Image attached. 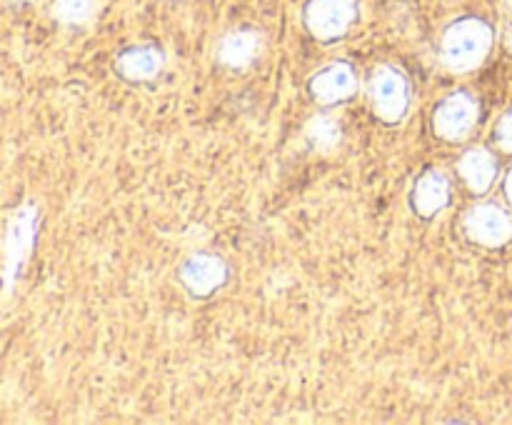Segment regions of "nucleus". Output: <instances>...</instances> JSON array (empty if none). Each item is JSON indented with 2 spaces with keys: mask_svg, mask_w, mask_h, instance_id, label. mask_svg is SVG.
<instances>
[{
  "mask_svg": "<svg viewBox=\"0 0 512 425\" xmlns=\"http://www.w3.org/2000/svg\"><path fill=\"white\" fill-rule=\"evenodd\" d=\"M358 18L355 0H310L305 8V23L320 40L340 38Z\"/></svg>",
  "mask_w": 512,
  "mask_h": 425,
  "instance_id": "nucleus-3",
  "label": "nucleus"
},
{
  "mask_svg": "<svg viewBox=\"0 0 512 425\" xmlns=\"http://www.w3.org/2000/svg\"><path fill=\"white\" fill-rule=\"evenodd\" d=\"M495 173H498V163H495L493 153H488L485 148L468 150L460 160V175L475 193H485L493 185Z\"/></svg>",
  "mask_w": 512,
  "mask_h": 425,
  "instance_id": "nucleus-12",
  "label": "nucleus"
},
{
  "mask_svg": "<svg viewBox=\"0 0 512 425\" xmlns=\"http://www.w3.org/2000/svg\"><path fill=\"white\" fill-rule=\"evenodd\" d=\"M503 3H505V8L512 10V0H503Z\"/></svg>",
  "mask_w": 512,
  "mask_h": 425,
  "instance_id": "nucleus-18",
  "label": "nucleus"
},
{
  "mask_svg": "<svg viewBox=\"0 0 512 425\" xmlns=\"http://www.w3.org/2000/svg\"><path fill=\"white\" fill-rule=\"evenodd\" d=\"M180 280H183V285L190 293L205 298V295L218 290L228 280V268L215 255L198 253L185 260L183 268H180Z\"/></svg>",
  "mask_w": 512,
  "mask_h": 425,
  "instance_id": "nucleus-6",
  "label": "nucleus"
},
{
  "mask_svg": "<svg viewBox=\"0 0 512 425\" xmlns=\"http://www.w3.org/2000/svg\"><path fill=\"white\" fill-rule=\"evenodd\" d=\"M505 45L512 50V18L508 20V25H505Z\"/></svg>",
  "mask_w": 512,
  "mask_h": 425,
  "instance_id": "nucleus-16",
  "label": "nucleus"
},
{
  "mask_svg": "<svg viewBox=\"0 0 512 425\" xmlns=\"http://www.w3.org/2000/svg\"><path fill=\"white\" fill-rule=\"evenodd\" d=\"M370 95H373L375 113L385 123H398L405 118L410 105V88L408 80L400 70L390 68V65H380L373 73V83H370Z\"/></svg>",
  "mask_w": 512,
  "mask_h": 425,
  "instance_id": "nucleus-2",
  "label": "nucleus"
},
{
  "mask_svg": "<svg viewBox=\"0 0 512 425\" xmlns=\"http://www.w3.org/2000/svg\"><path fill=\"white\" fill-rule=\"evenodd\" d=\"M450 200V180L443 170H428L413 190V205L423 218L440 213Z\"/></svg>",
  "mask_w": 512,
  "mask_h": 425,
  "instance_id": "nucleus-9",
  "label": "nucleus"
},
{
  "mask_svg": "<svg viewBox=\"0 0 512 425\" xmlns=\"http://www.w3.org/2000/svg\"><path fill=\"white\" fill-rule=\"evenodd\" d=\"M465 233L475 240V243H483L495 248V245L508 243L512 238V220L498 205H478L468 213L465 218Z\"/></svg>",
  "mask_w": 512,
  "mask_h": 425,
  "instance_id": "nucleus-5",
  "label": "nucleus"
},
{
  "mask_svg": "<svg viewBox=\"0 0 512 425\" xmlns=\"http://www.w3.org/2000/svg\"><path fill=\"white\" fill-rule=\"evenodd\" d=\"M478 120V103L468 93H455L435 108V133L445 140H463Z\"/></svg>",
  "mask_w": 512,
  "mask_h": 425,
  "instance_id": "nucleus-4",
  "label": "nucleus"
},
{
  "mask_svg": "<svg viewBox=\"0 0 512 425\" xmlns=\"http://www.w3.org/2000/svg\"><path fill=\"white\" fill-rule=\"evenodd\" d=\"M505 190H508V198L512 200V170H510L508 180H505Z\"/></svg>",
  "mask_w": 512,
  "mask_h": 425,
  "instance_id": "nucleus-17",
  "label": "nucleus"
},
{
  "mask_svg": "<svg viewBox=\"0 0 512 425\" xmlns=\"http://www.w3.org/2000/svg\"><path fill=\"white\" fill-rule=\"evenodd\" d=\"M33 233H35V210L33 208H23L18 210V215L13 218L8 228V245H5V258H8V265H5V275L10 280L15 278L18 273L20 263L28 255L30 245H33Z\"/></svg>",
  "mask_w": 512,
  "mask_h": 425,
  "instance_id": "nucleus-8",
  "label": "nucleus"
},
{
  "mask_svg": "<svg viewBox=\"0 0 512 425\" xmlns=\"http://www.w3.org/2000/svg\"><path fill=\"white\" fill-rule=\"evenodd\" d=\"M260 48H263V40L255 30H235V33H228L223 40H220L218 58L220 63H225L228 68H248L255 58L260 55Z\"/></svg>",
  "mask_w": 512,
  "mask_h": 425,
  "instance_id": "nucleus-10",
  "label": "nucleus"
},
{
  "mask_svg": "<svg viewBox=\"0 0 512 425\" xmlns=\"http://www.w3.org/2000/svg\"><path fill=\"white\" fill-rule=\"evenodd\" d=\"M495 140H498L500 148L512 153V110L508 115H503V118H500L498 128H495Z\"/></svg>",
  "mask_w": 512,
  "mask_h": 425,
  "instance_id": "nucleus-15",
  "label": "nucleus"
},
{
  "mask_svg": "<svg viewBox=\"0 0 512 425\" xmlns=\"http://www.w3.org/2000/svg\"><path fill=\"white\" fill-rule=\"evenodd\" d=\"M493 30L478 18H465L450 25L443 35V63L455 73H468L478 68L490 53Z\"/></svg>",
  "mask_w": 512,
  "mask_h": 425,
  "instance_id": "nucleus-1",
  "label": "nucleus"
},
{
  "mask_svg": "<svg viewBox=\"0 0 512 425\" xmlns=\"http://www.w3.org/2000/svg\"><path fill=\"white\" fill-rule=\"evenodd\" d=\"M305 138L313 145V150L318 153H330L340 145L343 140V130H340V123L330 115H315L308 125H305Z\"/></svg>",
  "mask_w": 512,
  "mask_h": 425,
  "instance_id": "nucleus-13",
  "label": "nucleus"
},
{
  "mask_svg": "<svg viewBox=\"0 0 512 425\" xmlns=\"http://www.w3.org/2000/svg\"><path fill=\"white\" fill-rule=\"evenodd\" d=\"M355 90H358V75L348 63L328 65L310 80V93L318 103H340L353 98Z\"/></svg>",
  "mask_w": 512,
  "mask_h": 425,
  "instance_id": "nucleus-7",
  "label": "nucleus"
},
{
  "mask_svg": "<svg viewBox=\"0 0 512 425\" xmlns=\"http://www.w3.org/2000/svg\"><path fill=\"white\" fill-rule=\"evenodd\" d=\"M18 3H25V0H18Z\"/></svg>",
  "mask_w": 512,
  "mask_h": 425,
  "instance_id": "nucleus-19",
  "label": "nucleus"
},
{
  "mask_svg": "<svg viewBox=\"0 0 512 425\" xmlns=\"http://www.w3.org/2000/svg\"><path fill=\"white\" fill-rule=\"evenodd\" d=\"M53 15L60 23H85V20H90V15H93V0H55Z\"/></svg>",
  "mask_w": 512,
  "mask_h": 425,
  "instance_id": "nucleus-14",
  "label": "nucleus"
},
{
  "mask_svg": "<svg viewBox=\"0 0 512 425\" xmlns=\"http://www.w3.org/2000/svg\"><path fill=\"white\" fill-rule=\"evenodd\" d=\"M163 53L153 45H140V48L125 50L118 58V73L128 80H150L163 70Z\"/></svg>",
  "mask_w": 512,
  "mask_h": 425,
  "instance_id": "nucleus-11",
  "label": "nucleus"
}]
</instances>
